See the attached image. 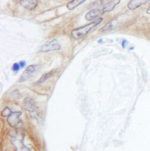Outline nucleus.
Here are the masks:
<instances>
[{
    "mask_svg": "<svg viewBox=\"0 0 150 151\" xmlns=\"http://www.w3.org/2000/svg\"><path fill=\"white\" fill-rule=\"evenodd\" d=\"M103 20V18L102 17H100L84 26L72 30L71 32V36L76 40H79L83 38L93 28L100 24Z\"/></svg>",
    "mask_w": 150,
    "mask_h": 151,
    "instance_id": "1",
    "label": "nucleus"
},
{
    "mask_svg": "<svg viewBox=\"0 0 150 151\" xmlns=\"http://www.w3.org/2000/svg\"><path fill=\"white\" fill-rule=\"evenodd\" d=\"M20 68H21V67L19 63H14L12 67V70L15 73H17L18 71H19Z\"/></svg>",
    "mask_w": 150,
    "mask_h": 151,
    "instance_id": "13",
    "label": "nucleus"
},
{
    "mask_svg": "<svg viewBox=\"0 0 150 151\" xmlns=\"http://www.w3.org/2000/svg\"><path fill=\"white\" fill-rule=\"evenodd\" d=\"M120 1H110L102 8L104 12L105 13L106 12L112 11L115 8V6L120 3Z\"/></svg>",
    "mask_w": 150,
    "mask_h": 151,
    "instance_id": "8",
    "label": "nucleus"
},
{
    "mask_svg": "<svg viewBox=\"0 0 150 151\" xmlns=\"http://www.w3.org/2000/svg\"><path fill=\"white\" fill-rule=\"evenodd\" d=\"M19 64L21 68H24V67H25V66L26 65V62L25 61H21L19 63Z\"/></svg>",
    "mask_w": 150,
    "mask_h": 151,
    "instance_id": "14",
    "label": "nucleus"
},
{
    "mask_svg": "<svg viewBox=\"0 0 150 151\" xmlns=\"http://www.w3.org/2000/svg\"><path fill=\"white\" fill-rule=\"evenodd\" d=\"M85 1H86L85 0H74V1H72L69 2V3H68L67 8L70 10H72L76 6L80 5V4L84 2Z\"/></svg>",
    "mask_w": 150,
    "mask_h": 151,
    "instance_id": "10",
    "label": "nucleus"
},
{
    "mask_svg": "<svg viewBox=\"0 0 150 151\" xmlns=\"http://www.w3.org/2000/svg\"><path fill=\"white\" fill-rule=\"evenodd\" d=\"M61 45L56 39H54L51 41L46 42L41 48L40 52H46L52 51H58L61 50Z\"/></svg>",
    "mask_w": 150,
    "mask_h": 151,
    "instance_id": "2",
    "label": "nucleus"
},
{
    "mask_svg": "<svg viewBox=\"0 0 150 151\" xmlns=\"http://www.w3.org/2000/svg\"><path fill=\"white\" fill-rule=\"evenodd\" d=\"M113 21H111L110 22H109L108 24H107L105 27L104 28H103L102 31H108V30H111L113 28Z\"/></svg>",
    "mask_w": 150,
    "mask_h": 151,
    "instance_id": "12",
    "label": "nucleus"
},
{
    "mask_svg": "<svg viewBox=\"0 0 150 151\" xmlns=\"http://www.w3.org/2000/svg\"><path fill=\"white\" fill-rule=\"evenodd\" d=\"M147 14H150V6L147 8Z\"/></svg>",
    "mask_w": 150,
    "mask_h": 151,
    "instance_id": "17",
    "label": "nucleus"
},
{
    "mask_svg": "<svg viewBox=\"0 0 150 151\" xmlns=\"http://www.w3.org/2000/svg\"><path fill=\"white\" fill-rule=\"evenodd\" d=\"M24 108L30 112H34L36 111L35 103L31 98H26L24 101Z\"/></svg>",
    "mask_w": 150,
    "mask_h": 151,
    "instance_id": "7",
    "label": "nucleus"
},
{
    "mask_svg": "<svg viewBox=\"0 0 150 151\" xmlns=\"http://www.w3.org/2000/svg\"><path fill=\"white\" fill-rule=\"evenodd\" d=\"M147 1H130L128 4V7L130 9L133 10L140 6L141 5L146 4Z\"/></svg>",
    "mask_w": 150,
    "mask_h": 151,
    "instance_id": "9",
    "label": "nucleus"
},
{
    "mask_svg": "<svg viewBox=\"0 0 150 151\" xmlns=\"http://www.w3.org/2000/svg\"><path fill=\"white\" fill-rule=\"evenodd\" d=\"M104 14L103 8H95L89 11L85 15V18L88 21H91L97 17Z\"/></svg>",
    "mask_w": 150,
    "mask_h": 151,
    "instance_id": "4",
    "label": "nucleus"
},
{
    "mask_svg": "<svg viewBox=\"0 0 150 151\" xmlns=\"http://www.w3.org/2000/svg\"><path fill=\"white\" fill-rule=\"evenodd\" d=\"M55 71H52L48 73L45 74L44 75L41 76V78L38 81H37V82H36V84H41L44 82L46 80H47L48 79H49V78H51L52 76H53L55 74Z\"/></svg>",
    "mask_w": 150,
    "mask_h": 151,
    "instance_id": "11",
    "label": "nucleus"
},
{
    "mask_svg": "<svg viewBox=\"0 0 150 151\" xmlns=\"http://www.w3.org/2000/svg\"><path fill=\"white\" fill-rule=\"evenodd\" d=\"M21 112H11L8 119L9 124L13 127H16L19 123V116L21 115Z\"/></svg>",
    "mask_w": 150,
    "mask_h": 151,
    "instance_id": "5",
    "label": "nucleus"
},
{
    "mask_svg": "<svg viewBox=\"0 0 150 151\" xmlns=\"http://www.w3.org/2000/svg\"><path fill=\"white\" fill-rule=\"evenodd\" d=\"M103 39H100V40L98 41V43H99V44H103Z\"/></svg>",
    "mask_w": 150,
    "mask_h": 151,
    "instance_id": "16",
    "label": "nucleus"
},
{
    "mask_svg": "<svg viewBox=\"0 0 150 151\" xmlns=\"http://www.w3.org/2000/svg\"><path fill=\"white\" fill-rule=\"evenodd\" d=\"M126 42H127V41H126V40H124V41H123L121 45H122V47H123V48H125V45H126Z\"/></svg>",
    "mask_w": 150,
    "mask_h": 151,
    "instance_id": "15",
    "label": "nucleus"
},
{
    "mask_svg": "<svg viewBox=\"0 0 150 151\" xmlns=\"http://www.w3.org/2000/svg\"><path fill=\"white\" fill-rule=\"evenodd\" d=\"M38 68L37 65H30L25 70L24 73L21 76L19 82H23L28 79L31 76L35 73L36 68Z\"/></svg>",
    "mask_w": 150,
    "mask_h": 151,
    "instance_id": "3",
    "label": "nucleus"
},
{
    "mask_svg": "<svg viewBox=\"0 0 150 151\" xmlns=\"http://www.w3.org/2000/svg\"><path fill=\"white\" fill-rule=\"evenodd\" d=\"M20 4L25 8L28 10H34L38 4L37 0H21L19 1Z\"/></svg>",
    "mask_w": 150,
    "mask_h": 151,
    "instance_id": "6",
    "label": "nucleus"
}]
</instances>
